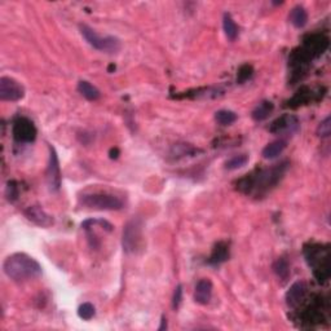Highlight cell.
<instances>
[{
	"label": "cell",
	"instance_id": "obj_1",
	"mask_svg": "<svg viewBox=\"0 0 331 331\" xmlns=\"http://www.w3.org/2000/svg\"><path fill=\"white\" fill-rule=\"evenodd\" d=\"M3 270L6 275L16 282L34 280L42 275V267L34 258L24 252L12 254L4 260Z\"/></svg>",
	"mask_w": 331,
	"mask_h": 331
},
{
	"label": "cell",
	"instance_id": "obj_2",
	"mask_svg": "<svg viewBox=\"0 0 331 331\" xmlns=\"http://www.w3.org/2000/svg\"><path fill=\"white\" fill-rule=\"evenodd\" d=\"M79 205L89 210L100 211H117L122 210L124 203L119 197L109 193H84L79 197Z\"/></svg>",
	"mask_w": 331,
	"mask_h": 331
},
{
	"label": "cell",
	"instance_id": "obj_3",
	"mask_svg": "<svg viewBox=\"0 0 331 331\" xmlns=\"http://www.w3.org/2000/svg\"><path fill=\"white\" fill-rule=\"evenodd\" d=\"M80 34L88 42L89 46L96 48L97 51L106 52V53H117L120 49V40L115 36H100L88 25H80Z\"/></svg>",
	"mask_w": 331,
	"mask_h": 331
},
{
	"label": "cell",
	"instance_id": "obj_4",
	"mask_svg": "<svg viewBox=\"0 0 331 331\" xmlns=\"http://www.w3.org/2000/svg\"><path fill=\"white\" fill-rule=\"evenodd\" d=\"M142 242V225L139 219L130 220L123 229L122 245L127 254H134L140 248Z\"/></svg>",
	"mask_w": 331,
	"mask_h": 331
},
{
	"label": "cell",
	"instance_id": "obj_5",
	"mask_svg": "<svg viewBox=\"0 0 331 331\" xmlns=\"http://www.w3.org/2000/svg\"><path fill=\"white\" fill-rule=\"evenodd\" d=\"M25 88L19 80L11 77L0 78V100L16 102L24 99Z\"/></svg>",
	"mask_w": 331,
	"mask_h": 331
},
{
	"label": "cell",
	"instance_id": "obj_6",
	"mask_svg": "<svg viewBox=\"0 0 331 331\" xmlns=\"http://www.w3.org/2000/svg\"><path fill=\"white\" fill-rule=\"evenodd\" d=\"M13 137L16 141L29 144L36 139V128L27 118H17L13 123Z\"/></svg>",
	"mask_w": 331,
	"mask_h": 331
},
{
	"label": "cell",
	"instance_id": "obj_7",
	"mask_svg": "<svg viewBox=\"0 0 331 331\" xmlns=\"http://www.w3.org/2000/svg\"><path fill=\"white\" fill-rule=\"evenodd\" d=\"M47 181L52 192H59L61 188V169L57 153L52 145H49V162L47 167Z\"/></svg>",
	"mask_w": 331,
	"mask_h": 331
},
{
	"label": "cell",
	"instance_id": "obj_8",
	"mask_svg": "<svg viewBox=\"0 0 331 331\" xmlns=\"http://www.w3.org/2000/svg\"><path fill=\"white\" fill-rule=\"evenodd\" d=\"M24 214L29 222H31L32 224L38 225L40 228H49L54 223L53 217L49 214H47L40 206H30L25 210Z\"/></svg>",
	"mask_w": 331,
	"mask_h": 331
},
{
	"label": "cell",
	"instance_id": "obj_9",
	"mask_svg": "<svg viewBox=\"0 0 331 331\" xmlns=\"http://www.w3.org/2000/svg\"><path fill=\"white\" fill-rule=\"evenodd\" d=\"M298 127H299L298 118L295 115L286 114L272 123L270 132H273V134H292V132L297 131Z\"/></svg>",
	"mask_w": 331,
	"mask_h": 331
},
{
	"label": "cell",
	"instance_id": "obj_10",
	"mask_svg": "<svg viewBox=\"0 0 331 331\" xmlns=\"http://www.w3.org/2000/svg\"><path fill=\"white\" fill-rule=\"evenodd\" d=\"M212 290L214 285L209 278H203L197 283L194 290V300L195 303L200 305H207L212 298Z\"/></svg>",
	"mask_w": 331,
	"mask_h": 331
},
{
	"label": "cell",
	"instance_id": "obj_11",
	"mask_svg": "<svg viewBox=\"0 0 331 331\" xmlns=\"http://www.w3.org/2000/svg\"><path fill=\"white\" fill-rule=\"evenodd\" d=\"M305 295H307V285L304 282H297L291 286V288L286 294V300H287L288 305L295 307L304 299Z\"/></svg>",
	"mask_w": 331,
	"mask_h": 331
},
{
	"label": "cell",
	"instance_id": "obj_12",
	"mask_svg": "<svg viewBox=\"0 0 331 331\" xmlns=\"http://www.w3.org/2000/svg\"><path fill=\"white\" fill-rule=\"evenodd\" d=\"M288 20L297 29H303L308 22V13L304 7L297 6L290 11Z\"/></svg>",
	"mask_w": 331,
	"mask_h": 331
},
{
	"label": "cell",
	"instance_id": "obj_13",
	"mask_svg": "<svg viewBox=\"0 0 331 331\" xmlns=\"http://www.w3.org/2000/svg\"><path fill=\"white\" fill-rule=\"evenodd\" d=\"M286 146H287V142L285 140H277V141L270 142V144H268L263 149V158H265V159H274V158H277L286 149Z\"/></svg>",
	"mask_w": 331,
	"mask_h": 331
},
{
	"label": "cell",
	"instance_id": "obj_14",
	"mask_svg": "<svg viewBox=\"0 0 331 331\" xmlns=\"http://www.w3.org/2000/svg\"><path fill=\"white\" fill-rule=\"evenodd\" d=\"M78 91H79V94L82 95L83 97H86L89 101H96V100H99L100 96H101L99 89H97L94 84L87 82V80H80V82L78 83Z\"/></svg>",
	"mask_w": 331,
	"mask_h": 331
},
{
	"label": "cell",
	"instance_id": "obj_15",
	"mask_svg": "<svg viewBox=\"0 0 331 331\" xmlns=\"http://www.w3.org/2000/svg\"><path fill=\"white\" fill-rule=\"evenodd\" d=\"M228 258H229V247L225 243L220 242L215 246L214 251H212L211 256H210L209 263L214 265L222 264V263L227 262Z\"/></svg>",
	"mask_w": 331,
	"mask_h": 331
},
{
	"label": "cell",
	"instance_id": "obj_16",
	"mask_svg": "<svg viewBox=\"0 0 331 331\" xmlns=\"http://www.w3.org/2000/svg\"><path fill=\"white\" fill-rule=\"evenodd\" d=\"M274 109V105L270 101H262L252 112V119L256 122H262V120L267 119L269 117L270 113Z\"/></svg>",
	"mask_w": 331,
	"mask_h": 331
},
{
	"label": "cell",
	"instance_id": "obj_17",
	"mask_svg": "<svg viewBox=\"0 0 331 331\" xmlns=\"http://www.w3.org/2000/svg\"><path fill=\"white\" fill-rule=\"evenodd\" d=\"M223 29H224L225 35H227V38L230 42H234L237 39L238 26L229 13H225L224 17H223Z\"/></svg>",
	"mask_w": 331,
	"mask_h": 331
},
{
	"label": "cell",
	"instance_id": "obj_18",
	"mask_svg": "<svg viewBox=\"0 0 331 331\" xmlns=\"http://www.w3.org/2000/svg\"><path fill=\"white\" fill-rule=\"evenodd\" d=\"M215 119L222 126H230L237 120V114L234 112H230V110H219L215 114Z\"/></svg>",
	"mask_w": 331,
	"mask_h": 331
},
{
	"label": "cell",
	"instance_id": "obj_19",
	"mask_svg": "<svg viewBox=\"0 0 331 331\" xmlns=\"http://www.w3.org/2000/svg\"><path fill=\"white\" fill-rule=\"evenodd\" d=\"M248 162V155L241 154V155H234L233 158H230L229 160L225 162V169L229 170V171H233V170H238L243 166L247 164Z\"/></svg>",
	"mask_w": 331,
	"mask_h": 331
},
{
	"label": "cell",
	"instance_id": "obj_20",
	"mask_svg": "<svg viewBox=\"0 0 331 331\" xmlns=\"http://www.w3.org/2000/svg\"><path fill=\"white\" fill-rule=\"evenodd\" d=\"M273 270L277 274V277H280L283 281L287 280L288 275H290V267H288V263L285 259H278L273 264Z\"/></svg>",
	"mask_w": 331,
	"mask_h": 331
},
{
	"label": "cell",
	"instance_id": "obj_21",
	"mask_svg": "<svg viewBox=\"0 0 331 331\" xmlns=\"http://www.w3.org/2000/svg\"><path fill=\"white\" fill-rule=\"evenodd\" d=\"M96 310H95V307L91 304V303H83L79 308H78V316H79L82 320H91L95 316Z\"/></svg>",
	"mask_w": 331,
	"mask_h": 331
},
{
	"label": "cell",
	"instance_id": "obj_22",
	"mask_svg": "<svg viewBox=\"0 0 331 331\" xmlns=\"http://www.w3.org/2000/svg\"><path fill=\"white\" fill-rule=\"evenodd\" d=\"M252 74H254V70H252V67L250 66V65H243V66H241L240 70H238L237 82L242 84V83H245L246 80L250 79V78L252 77Z\"/></svg>",
	"mask_w": 331,
	"mask_h": 331
},
{
	"label": "cell",
	"instance_id": "obj_23",
	"mask_svg": "<svg viewBox=\"0 0 331 331\" xmlns=\"http://www.w3.org/2000/svg\"><path fill=\"white\" fill-rule=\"evenodd\" d=\"M330 123H331V118H330V115H328V117H326L325 119L320 123V126H318V128H317L318 136L323 137V139L330 136V130H331Z\"/></svg>",
	"mask_w": 331,
	"mask_h": 331
},
{
	"label": "cell",
	"instance_id": "obj_24",
	"mask_svg": "<svg viewBox=\"0 0 331 331\" xmlns=\"http://www.w3.org/2000/svg\"><path fill=\"white\" fill-rule=\"evenodd\" d=\"M6 195L11 202H14L19 197V188H17L16 181H9L8 185H7Z\"/></svg>",
	"mask_w": 331,
	"mask_h": 331
},
{
	"label": "cell",
	"instance_id": "obj_25",
	"mask_svg": "<svg viewBox=\"0 0 331 331\" xmlns=\"http://www.w3.org/2000/svg\"><path fill=\"white\" fill-rule=\"evenodd\" d=\"M182 302V286L177 285L176 288H175L174 292V298H172V308L174 309H177L180 307Z\"/></svg>",
	"mask_w": 331,
	"mask_h": 331
},
{
	"label": "cell",
	"instance_id": "obj_26",
	"mask_svg": "<svg viewBox=\"0 0 331 331\" xmlns=\"http://www.w3.org/2000/svg\"><path fill=\"white\" fill-rule=\"evenodd\" d=\"M164 328H167V321H166L164 317H162V325L158 327V330L160 331V330H164Z\"/></svg>",
	"mask_w": 331,
	"mask_h": 331
}]
</instances>
